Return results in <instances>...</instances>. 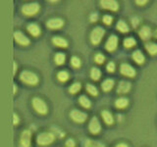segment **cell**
<instances>
[{"label": "cell", "mask_w": 157, "mask_h": 147, "mask_svg": "<svg viewBox=\"0 0 157 147\" xmlns=\"http://www.w3.org/2000/svg\"><path fill=\"white\" fill-rule=\"evenodd\" d=\"M20 78L24 81L25 83L29 85H36L38 82V77L36 74H33L29 71H24L21 75H20Z\"/></svg>", "instance_id": "1"}, {"label": "cell", "mask_w": 157, "mask_h": 147, "mask_svg": "<svg viewBox=\"0 0 157 147\" xmlns=\"http://www.w3.org/2000/svg\"><path fill=\"white\" fill-rule=\"evenodd\" d=\"M54 139H55V136H54L53 134H50V132H43V134H40L36 137V142L39 145L45 146V145L51 144L54 141Z\"/></svg>", "instance_id": "2"}, {"label": "cell", "mask_w": 157, "mask_h": 147, "mask_svg": "<svg viewBox=\"0 0 157 147\" xmlns=\"http://www.w3.org/2000/svg\"><path fill=\"white\" fill-rule=\"evenodd\" d=\"M105 34V31L104 28L101 27H96L92 29V32L90 33V40L93 44H98L100 41L102 37L104 36Z\"/></svg>", "instance_id": "3"}, {"label": "cell", "mask_w": 157, "mask_h": 147, "mask_svg": "<svg viewBox=\"0 0 157 147\" xmlns=\"http://www.w3.org/2000/svg\"><path fill=\"white\" fill-rule=\"evenodd\" d=\"M33 106L34 108V110H36L37 113L41 115H44L47 113V106L46 104L44 103L43 100H41L40 98L38 97H36L33 99Z\"/></svg>", "instance_id": "4"}, {"label": "cell", "mask_w": 157, "mask_h": 147, "mask_svg": "<svg viewBox=\"0 0 157 147\" xmlns=\"http://www.w3.org/2000/svg\"><path fill=\"white\" fill-rule=\"evenodd\" d=\"M23 13L26 16H33L39 11V5L37 3H29L23 6Z\"/></svg>", "instance_id": "5"}, {"label": "cell", "mask_w": 157, "mask_h": 147, "mask_svg": "<svg viewBox=\"0 0 157 147\" xmlns=\"http://www.w3.org/2000/svg\"><path fill=\"white\" fill-rule=\"evenodd\" d=\"M120 71L122 75H124L125 77H134L136 76V70L132 68L129 64H122L120 67Z\"/></svg>", "instance_id": "6"}, {"label": "cell", "mask_w": 157, "mask_h": 147, "mask_svg": "<svg viewBox=\"0 0 157 147\" xmlns=\"http://www.w3.org/2000/svg\"><path fill=\"white\" fill-rule=\"evenodd\" d=\"M70 116L72 118V120L77 122V123H83V122H86V120L87 119V115L86 114V113H83L82 111H78V110H73L70 113Z\"/></svg>", "instance_id": "7"}, {"label": "cell", "mask_w": 157, "mask_h": 147, "mask_svg": "<svg viewBox=\"0 0 157 147\" xmlns=\"http://www.w3.org/2000/svg\"><path fill=\"white\" fill-rule=\"evenodd\" d=\"M88 129H90V132L93 134H96L101 130V125H100V123H99V121H98V119L96 117H93L92 119L90 120Z\"/></svg>", "instance_id": "8"}, {"label": "cell", "mask_w": 157, "mask_h": 147, "mask_svg": "<svg viewBox=\"0 0 157 147\" xmlns=\"http://www.w3.org/2000/svg\"><path fill=\"white\" fill-rule=\"evenodd\" d=\"M31 131L24 130L22 132L21 139H20V146L21 147H29L31 145Z\"/></svg>", "instance_id": "9"}, {"label": "cell", "mask_w": 157, "mask_h": 147, "mask_svg": "<svg viewBox=\"0 0 157 147\" xmlns=\"http://www.w3.org/2000/svg\"><path fill=\"white\" fill-rule=\"evenodd\" d=\"M118 46V37L116 36H114V34H112V36H109V38H108V40L105 44V48L107 51H114L115 49L117 48Z\"/></svg>", "instance_id": "10"}, {"label": "cell", "mask_w": 157, "mask_h": 147, "mask_svg": "<svg viewBox=\"0 0 157 147\" xmlns=\"http://www.w3.org/2000/svg\"><path fill=\"white\" fill-rule=\"evenodd\" d=\"M100 5L107 10H111V11H117L118 8H119V4L116 1H111V0H103L100 2Z\"/></svg>", "instance_id": "11"}, {"label": "cell", "mask_w": 157, "mask_h": 147, "mask_svg": "<svg viewBox=\"0 0 157 147\" xmlns=\"http://www.w3.org/2000/svg\"><path fill=\"white\" fill-rule=\"evenodd\" d=\"M63 24H64V21L62 19H59V18L51 19L47 22V27L52 29L60 28L61 27H63Z\"/></svg>", "instance_id": "12"}, {"label": "cell", "mask_w": 157, "mask_h": 147, "mask_svg": "<svg viewBox=\"0 0 157 147\" xmlns=\"http://www.w3.org/2000/svg\"><path fill=\"white\" fill-rule=\"evenodd\" d=\"M14 38L15 40H16L19 44H21V45H28L29 43V38L25 36L24 33H22L21 32H16L14 33Z\"/></svg>", "instance_id": "13"}, {"label": "cell", "mask_w": 157, "mask_h": 147, "mask_svg": "<svg viewBox=\"0 0 157 147\" xmlns=\"http://www.w3.org/2000/svg\"><path fill=\"white\" fill-rule=\"evenodd\" d=\"M131 89V83L129 81H123L119 83L117 88V92L120 93V94H125V93L129 92Z\"/></svg>", "instance_id": "14"}, {"label": "cell", "mask_w": 157, "mask_h": 147, "mask_svg": "<svg viewBox=\"0 0 157 147\" xmlns=\"http://www.w3.org/2000/svg\"><path fill=\"white\" fill-rule=\"evenodd\" d=\"M139 34H140V36L142 40H148L151 36V29L148 27L144 26V27H141V28L140 29Z\"/></svg>", "instance_id": "15"}, {"label": "cell", "mask_w": 157, "mask_h": 147, "mask_svg": "<svg viewBox=\"0 0 157 147\" xmlns=\"http://www.w3.org/2000/svg\"><path fill=\"white\" fill-rule=\"evenodd\" d=\"M132 59H134V61L137 64H142L144 62L145 58H144V55L142 54V52L140 50H136L134 53H132Z\"/></svg>", "instance_id": "16"}, {"label": "cell", "mask_w": 157, "mask_h": 147, "mask_svg": "<svg viewBox=\"0 0 157 147\" xmlns=\"http://www.w3.org/2000/svg\"><path fill=\"white\" fill-rule=\"evenodd\" d=\"M101 116H102L103 120H104V122L107 125H112L113 123H114V117H113V115L109 111L104 110L101 113Z\"/></svg>", "instance_id": "17"}, {"label": "cell", "mask_w": 157, "mask_h": 147, "mask_svg": "<svg viewBox=\"0 0 157 147\" xmlns=\"http://www.w3.org/2000/svg\"><path fill=\"white\" fill-rule=\"evenodd\" d=\"M128 105H129V100L125 97H120L115 101V106L118 109H124Z\"/></svg>", "instance_id": "18"}, {"label": "cell", "mask_w": 157, "mask_h": 147, "mask_svg": "<svg viewBox=\"0 0 157 147\" xmlns=\"http://www.w3.org/2000/svg\"><path fill=\"white\" fill-rule=\"evenodd\" d=\"M52 42L55 44L56 46H59V47H67L68 46V42L66 39H64L63 37H60V36L53 37Z\"/></svg>", "instance_id": "19"}, {"label": "cell", "mask_w": 157, "mask_h": 147, "mask_svg": "<svg viewBox=\"0 0 157 147\" xmlns=\"http://www.w3.org/2000/svg\"><path fill=\"white\" fill-rule=\"evenodd\" d=\"M113 86H114V81L111 80V78H107L101 83V87L104 91H110Z\"/></svg>", "instance_id": "20"}, {"label": "cell", "mask_w": 157, "mask_h": 147, "mask_svg": "<svg viewBox=\"0 0 157 147\" xmlns=\"http://www.w3.org/2000/svg\"><path fill=\"white\" fill-rule=\"evenodd\" d=\"M28 31L29 32L32 34L33 36H37L39 33H40V28L36 24H31L28 27Z\"/></svg>", "instance_id": "21"}, {"label": "cell", "mask_w": 157, "mask_h": 147, "mask_svg": "<svg viewBox=\"0 0 157 147\" xmlns=\"http://www.w3.org/2000/svg\"><path fill=\"white\" fill-rule=\"evenodd\" d=\"M145 49L150 55H156L157 54V44L153 42H148L145 44Z\"/></svg>", "instance_id": "22"}, {"label": "cell", "mask_w": 157, "mask_h": 147, "mask_svg": "<svg viewBox=\"0 0 157 147\" xmlns=\"http://www.w3.org/2000/svg\"><path fill=\"white\" fill-rule=\"evenodd\" d=\"M117 29L123 33H126L129 32V27H128V24L124 21H119L117 23Z\"/></svg>", "instance_id": "23"}, {"label": "cell", "mask_w": 157, "mask_h": 147, "mask_svg": "<svg viewBox=\"0 0 157 147\" xmlns=\"http://www.w3.org/2000/svg\"><path fill=\"white\" fill-rule=\"evenodd\" d=\"M78 101H80V104L82 107H85V108H90V105H91L90 100L88 99L86 96H85V95H82L80 98H78Z\"/></svg>", "instance_id": "24"}, {"label": "cell", "mask_w": 157, "mask_h": 147, "mask_svg": "<svg viewBox=\"0 0 157 147\" xmlns=\"http://www.w3.org/2000/svg\"><path fill=\"white\" fill-rule=\"evenodd\" d=\"M90 77L92 80L94 81H98L99 80V77H101V73H100V70L97 68H92L91 69V72H90Z\"/></svg>", "instance_id": "25"}, {"label": "cell", "mask_w": 157, "mask_h": 147, "mask_svg": "<svg viewBox=\"0 0 157 147\" xmlns=\"http://www.w3.org/2000/svg\"><path fill=\"white\" fill-rule=\"evenodd\" d=\"M136 44V40L132 37H128V38H125L124 40V46L127 47V48H131L132 46H135Z\"/></svg>", "instance_id": "26"}, {"label": "cell", "mask_w": 157, "mask_h": 147, "mask_svg": "<svg viewBox=\"0 0 157 147\" xmlns=\"http://www.w3.org/2000/svg\"><path fill=\"white\" fill-rule=\"evenodd\" d=\"M65 60H66V56L63 53H57L55 55V62L57 65H62L65 62Z\"/></svg>", "instance_id": "27"}, {"label": "cell", "mask_w": 157, "mask_h": 147, "mask_svg": "<svg viewBox=\"0 0 157 147\" xmlns=\"http://www.w3.org/2000/svg\"><path fill=\"white\" fill-rule=\"evenodd\" d=\"M86 91L90 93V95L92 96H96L98 95V90H97V88L94 86V85H86Z\"/></svg>", "instance_id": "28"}, {"label": "cell", "mask_w": 157, "mask_h": 147, "mask_svg": "<svg viewBox=\"0 0 157 147\" xmlns=\"http://www.w3.org/2000/svg\"><path fill=\"white\" fill-rule=\"evenodd\" d=\"M86 147H105L101 142L99 141H93V140H87L86 142Z\"/></svg>", "instance_id": "29"}, {"label": "cell", "mask_w": 157, "mask_h": 147, "mask_svg": "<svg viewBox=\"0 0 157 147\" xmlns=\"http://www.w3.org/2000/svg\"><path fill=\"white\" fill-rule=\"evenodd\" d=\"M81 83H78V82H76V83H74V85H72L70 86V88H69V91H70V93H73V94H75V93H77L78 90L81 89Z\"/></svg>", "instance_id": "30"}, {"label": "cell", "mask_w": 157, "mask_h": 147, "mask_svg": "<svg viewBox=\"0 0 157 147\" xmlns=\"http://www.w3.org/2000/svg\"><path fill=\"white\" fill-rule=\"evenodd\" d=\"M58 80L60 81H68V78H69V74L65 71H61L60 73L58 74Z\"/></svg>", "instance_id": "31"}, {"label": "cell", "mask_w": 157, "mask_h": 147, "mask_svg": "<svg viewBox=\"0 0 157 147\" xmlns=\"http://www.w3.org/2000/svg\"><path fill=\"white\" fill-rule=\"evenodd\" d=\"M94 61L97 63V64H102L103 62L105 61V57L103 54L101 53H97L96 55L94 56Z\"/></svg>", "instance_id": "32"}, {"label": "cell", "mask_w": 157, "mask_h": 147, "mask_svg": "<svg viewBox=\"0 0 157 147\" xmlns=\"http://www.w3.org/2000/svg\"><path fill=\"white\" fill-rule=\"evenodd\" d=\"M71 64H72V66H73V67L78 68V67L81 66V60H80V59H78V57L74 56V57H72V59H71Z\"/></svg>", "instance_id": "33"}, {"label": "cell", "mask_w": 157, "mask_h": 147, "mask_svg": "<svg viewBox=\"0 0 157 147\" xmlns=\"http://www.w3.org/2000/svg\"><path fill=\"white\" fill-rule=\"evenodd\" d=\"M103 22H104V24H106L107 26H109V24L113 22V18L110 16V15H105V16H103Z\"/></svg>", "instance_id": "34"}, {"label": "cell", "mask_w": 157, "mask_h": 147, "mask_svg": "<svg viewBox=\"0 0 157 147\" xmlns=\"http://www.w3.org/2000/svg\"><path fill=\"white\" fill-rule=\"evenodd\" d=\"M107 71L109 72V73H113L115 71V64L113 63V62H110V63H108V65H107Z\"/></svg>", "instance_id": "35"}, {"label": "cell", "mask_w": 157, "mask_h": 147, "mask_svg": "<svg viewBox=\"0 0 157 147\" xmlns=\"http://www.w3.org/2000/svg\"><path fill=\"white\" fill-rule=\"evenodd\" d=\"M66 145H67V147H75L76 143L73 139H68L66 141Z\"/></svg>", "instance_id": "36"}, {"label": "cell", "mask_w": 157, "mask_h": 147, "mask_svg": "<svg viewBox=\"0 0 157 147\" xmlns=\"http://www.w3.org/2000/svg\"><path fill=\"white\" fill-rule=\"evenodd\" d=\"M97 20H98V15H97L96 13L91 14V16H90V21H91V22H95V21H97Z\"/></svg>", "instance_id": "37"}, {"label": "cell", "mask_w": 157, "mask_h": 147, "mask_svg": "<svg viewBox=\"0 0 157 147\" xmlns=\"http://www.w3.org/2000/svg\"><path fill=\"white\" fill-rule=\"evenodd\" d=\"M132 26L136 28L137 24H139V19H137V18H134V19L132 20Z\"/></svg>", "instance_id": "38"}, {"label": "cell", "mask_w": 157, "mask_h": 147, "mask_svg": "<svg viewBox=\"0 0 157 147\" xmlns=\"http://www.w3.org/2000/svg\"><path fill=\"white\" fill-rule=\"evenodd\" d=\"M146 2L147 1H145V0H144V1H142V0H137V1H136V3L137 5H144V4H146Z\"/></svg>", "instance_id": "39"}, {"label": "cell", "mask_w": 157, "mask_h": 147, "mask_svg": "<svg viewBox=\"0 0 157 147\" xmlns=\"http://www.w3.org/2000/svg\"><path fill=\"white\" fill-rule=\"evenodd\" d=\"M19 123V118L16 114H14V125H17Z\"/></svg>", "instance_id": "40"}, {"label": "cell", "mask_w": 157, "mask_h": 147, "mask_svg": "<svg viewBox=\"0 0 157 147\" xmlns=\"http://www.w3.org/2000/svg\"><path fill=\"white\" fill-rule=\"evenodd\" d=\"M116 147H129L126 143H120V144H117Z\"/></svg>", "instance_id": "41"}, {"label": "cell", "mask_w": 157, "mask_h": 147, "mask_svg": "<svg viewBox=\"0 0 157 147\" xmlns=\"http://www.w3.org/2000/svg\"><path fill=\"white\" fill-rule=\"evenodd\" d=\"M155 36L157 37V29H156V34H155Z\"/></svg>", "instance_id": "42"}]
</instances>
